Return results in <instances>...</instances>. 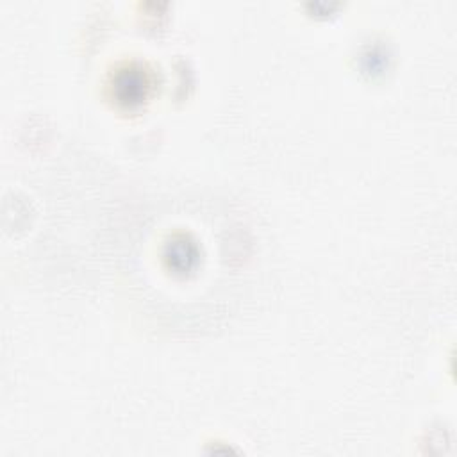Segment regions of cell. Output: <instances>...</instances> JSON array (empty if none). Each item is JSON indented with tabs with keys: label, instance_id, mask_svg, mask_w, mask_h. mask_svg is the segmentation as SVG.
<instances>
[{
	"label": "cell",
	"instance_id": "obj_2",
	"mask_svg": "<svg viewBox=\"0 0 457 457\" xmlns=\"http://www.w3.org/2000/svg\"><path fill=\"white\" fill-rule=\"evenodd\" d=\"M164 259L177 273L191 271L198 262V246L186 236H177L168 243Z\"/></svg>",
	"mask_w": 457,
	"mask_h": 457
},
{
	"label": "cell",
	"instance_id": "obj_1",
	"mask_svg": "<svg viewBox=\"0 0 457 457\" xmlns=\"http://www.w3.org/2000/svg\"><path fill=\"white\" fill-rule=\"evenodd\" d=\"M148 89H150V79L137 66H127L120 70L114 77L112 93L121 105L132 107L141 104L146 98Z\"/></svg>",
	"mask_w": 457,
	"mask_h": 457
}]
</instances>
